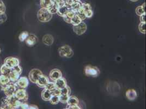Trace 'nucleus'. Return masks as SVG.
I'll return each instance as SVG.
<instances>
[{
    "label": "nucleus",
    "mask_w": 146,
    "mask_h": 109,
    "mask_svg": "<svg viewBox=\"0 0 146 109\" xmlns=\"http://www.w3.org/2000/svg\"><path fill=\"white\" fill-rule=\"evenodd\" d=\"M23 102L19 100L15 96L11 97H6L3 98L2 100V108L3 109H17L19 108V106Z\"/></svg>",
    "instance_id": "obj_1"
},
{
    "label": "nucleus",
    "mask_w": 146,
    "mask_h": 109,
    "mask_svg": "<svg viewBox=\"0 0 146 109\" xmlns=\"http://www.w3.org/2000/svg\"><path fill=\"white\" fill-rule=\"evenodd\" d=\"M37 18L42 23H47L50 21L52 18V14L49 12L46 8H42L37 13Z\"/></svg>",
    "instance_id": "obj_2"
},
{
    "label": "nucleus",
    "mask_w": 146,
    "mask_h": 109,
    "mask_svg": "<svg viewBox=\"0 0 146 109\" xmlns=\"http://www.w3.org/2000/svg\"><path fill=\"white\" fill-rule=\"evenodd\" d=\"M22 71H23V69L19 65L12 68L10 73L8 75V77L10 79L11 81H12L13 82H15L20 78V76L22 73Z\"/></svg>",
    "instance_id": "obj_3"
},
{
    "label": "nucleus",
    "mask_w": 146,
    "mask_h": 109,
    "mask_svg": "<svg viewBox=\"0 0 146 109\" xmlns=\"http://www.w3.org/2000/svg\"><path fill=\"white\" fill-rule=\"evenodd\" d=\"M58 54L62 57L70 58L74 54L72 49L68 45H65L58 49Z\"/></svg>",
    "instance_id": "obj_4"
},
{
    "label": "nucleus",
    "mask_w": 146,
    "mask_h": 109,
    "mask_svg": "<svg viewBox=\"0 0 146 109\" xmlns=\"http://www.w3.org/2000/svg\"><path fill=\"white\" fill-rule=\"evenodd\" d=\"M85 73L87 76L96 78L100 75V71L98 67L92 65H88L85 68Z\"/></svg>",
    "instance_id": "obj_5"
},
{
    "label": "nucleus",
    "mask_w": 146,
    "mask_h": 109,
    "mask_svg": "<svg viewBox=\"0 0 146 109\" xmlns=\"http://www.w3.org/2000/svg\"><path fill=\"white\" fill-rule=\"evenodd\" d=\"M18 87L15 84V82H9L8 84L5 87L3 92L5 95L7 97H11L15 94V92L18 89Z\"/></svg>",
    "instance_id": "obj_6"
},
{
    "label": "nucleus",
    "mask_w": 146,
    "mask_h": 109,
    "mask_svg": "<svg viewBox=\"0 0 146 109\" xmlns=\"http://www.w3.org/2000/svg\"><path fill=\"white\" fill-rule=\"evenodd\" d=\"M42 71L38 69H33L30 71L29 75V78L33 84H36V81L39 76L42 75Z\"/></svg>",
    "instance_id": "obj_7"
},
{
    "label": "nucleus",
    "mask_w": 146,
    "mask_h": 109,
    "mask_svg": "<svg viewBox=\"0 0 146 109\" xmlns=\"http://www.w3.org/2000/svg\"><path fill=\"white\" fill-rule=\"evenodd\" d=\"M87 26L84 22H81L79 24L74 26L73 27V30L74 32L78 35L81 36L83 34H84L87 31Z\"/></svg>",
    "instance_id": "obj_8"
},
{
    "label": "nucleus",
    "mask_w": 146,
    "mask_h": 109,
    "mask_svg": "<svg viewBox=\"0 0 146 109\" xmlns=\"http://www.w3.org/2000/svg\"><path fill=\"white\" fill-rule=\"evenodd\" d=\"M20 61L18 58L14 57H8L4 61V64L6 65L7 67L12 69L13 67L19 65Z\"/></svg>",
    "instance_id": "obj_9"
},
{
    "label": "nucleus",
    "mask_w": 146,
    "mask_h": 109,
    "mask_svg": "<svg viewBox=\"0 0 146 109\" xmlns=\"http://www.w3.org/2000/svg\"><path fill=\"white\" fill-rule=\"evenodd\" d=\"M15 97L21 102H26L28 99V94L24 88H18L15 93Z\"/></svg>",
    "instance_id": "obj_10"
},
{
    "label": "nucleus",
    "mask_w": 146,
    "mask_h": 109,
    "mask_svg": "<svg viewBox=\"0 0 146 109\" xmlns=\"http://www.w3.org/2000/svg\"><path fill=\"white\" fill-rule=\"evenodd\" d=\"M15 83L16 85H17L19 88H24V89H26L28 87L29 84V79L25 76L19 78L18 80Z\"/></svg>",
    "instance_id": "obj_11"
},
{
    "label": "nucleus",
    "mask_w": 146,
    "mask_h": 109,
    "mask_svg": "<svg viewBox=\"0 0 146 109\" xmlns=\"http://www.w3.org/2000/svg\"><path fill=\"white\" fill-rule=\"evenodd\" d=\"M49 82V78L46 76L42 74L37 80L36 84L40 88H45Z\"/></svg>",
    "instance_id": "obj_12"
},
{
    "label": "nucleus",
    "mask_w": 146,
    "mask_h": 109,
    "mask_svg": "<svg viewBox=\"0 0 146 109\" xmlns=\"http://www.w3.org/2000/svg\"><path fill=\"white\" fill-rule=\"evenodd\" d=\"M61 77H62V74L61 71L58 69H52L49 74V78L54 82H55Z\"/></svg>",
    "instance_id": "obj_13"
},
{
    "label": "nucleus",
    "mask_w": 146,
    "mask_h": 109,
    "mask_svg": "<svg viewBox=\"0 0 146 109\" xmlns=\"http://www.w3.org/2000/svg\"><path fill=\"white\" fill-rule=\"evenodd\" d=\"M38 40L37 37L34 34L31 33L29 35V36L27 37V38L25 40V42L27 46L32 47H33L38 42Z\"/></svg>",
    "instance_id": "obj_14"
},
{
    "label": "nucleus",
    "mask_w": 146,
    "mask_h": 109,
    "mask_svg": "<svg viewBox=\"0 0 146 109\" xmlns=\"http://www.w3.org/2000/svg\"><path fill=\"white\" fill-rule=\"evenodd\" d=\"M11 82V80L8 76L1 75L0 76V91H3L5 87Z\"/></svg>",
    "instance_id": "obj_15"
},
{
    "label": "nucleus",
    "mask_w": 146,
    "mask_h": 109,
    "mask_svg": "<svg viewBox=\"0 0 146 109\" xmlns=\"http://www.w3.org/2000/svg\"><path fill=\"white\" fill-rule=\"evenodd\" d=\"M55 84L57 88L61 90L67 86V81L66 79L61 77L55 81Z\"/></svg>",
    "instance_id": "obj_16"
},
{
    "label": "nucleus",
    "mask_w": 146,
    "mask_h": 109,
    "mask_svg": "<svg viewBox=\"0 0 146 109\" xmlns=\"http://www.w3.org/2000/svg\"><path fill=\"white\" fill-rule=\"evenodd\" d=\"M69 9H70V7L67 6V5H65L63 6H62L58 8V9L57 14H58V15H60V17H63L65 15H66V14L68 12V11L69 10Z\"/></svg>",
    "instance_id": "obj_17"
},
{
    "label": "nucleus",
    "mask_w": 146,
    "mask_h": 109,
    "mask_svg": "<svg viewBox=\"0 0 146 109\" xmlns=\"http://www.w3.org/2000/svg\"><path fill=\"white\" fill-rule=\"evenodd\" d=\"M54 39L52 36L51 35H46L43 37V43L47 45V46H51L54 43Z\"/></svg>",
    "instance_id": "obj_18"
},
{
    "label": "nucleus",
    "mask_w": 146,
    "mask_h": 109,
    "mask_svg": "<svg viewBox=\"0 0 146 109\" xmlns=\"http://www.w3.org/2000/svg\"><path fill=\"white\" fill-rule=\"evenodd\" d=\"M52 96V92L49 91L46 88H44V90H43L41 94L42 99L46 102H49Z\"/></svg>",
    "instance_id": "obj_19"
},
{
    "label": "nucleus",
    "mask_w": 146,
    "mask_h": 109,
    "mask_svg": "<svg viewBox=\"0 0 146 109\" xmlns=\"http://www.w3.org/2000/svg\"><path fill=\"white\" fill-rule=\"evenodd\" d=\"M126 97L129 100H134L137 98V93L136 91L134 89L128 90L126 92Z\"/></svg>",
    "instance_id": "obj_20"
},
{
    "label": "nucleus",
    "mask_w": 146,
    "mask_h": 109,
    "mask_svg": "<svg viewBox=\"0 0 146 109\" xmlns=\"http://www.w3.org/2000/svg\"><path fill=\"white\" fill-rule=\"evenodd\" d=\"M82 3L80 0H77L70 5V9H72L74 12L76 13L81 7Z\"/></svg>",
    "instance_id": "obj_21"
},
{
    "label": "nucleus",
    "mask_w": 146,
    "mask_h": 109,
    "mask_svg": "<svg viewBox=\"0 0 146 109\" xmlns=\"http://www.w3.org/2000/svg\"><path fill=\"white\" fill-rule=\"evenodd\" d=\"M54 3V1L53 0H40V5L42 8L48 9Z\"/></svg>",
    "instance_id": "obj_22"
},
{
    "label": "nucleus",
    "mask_w": 146,
    "mask_h": 109,
    "mask_svg": "<svg viewBox=\"0 0 146 109\" xmlns=\"http://www.w3.org/2000/svg\"><path fill=\"white\" fill-rule=\"evenodd\" d=\"M79 103V99L75 96H69L67 102V104L68 105H78Z\"/></svg>",
    "instance_id": "obj_23"
},
{
    "label": "nucleus",
    "mask_w": 146,
    "mask_h": 109,
    "mask_svg": "<svg viewBox=\"0 0 146 109\" xmlns=\"http://www.w3.org/2000/svg\"><path fill=\"white\" fill-rule=\"evenodd\" d=\"M146 13V3H144L142 6L137 7L136 9V13L137 15L141 16Z\"/></svg>",
    "instance_id": "obj_24"
},
{
    "label": "nucleus",
    "mask_w": 146,
    "mask_h": 109,
    "mask_svg": "<svg viewBox=\"0 0 146 109\" xmlns=\"http://www.w3.org/2000/svg\"><path fill=\"white\" fill-rule=\"evenodd\" d=\"M11 70V69L7 67L6 65H5L4 64L1 66V68H0V72H1V74L2 75H4L6 76H8L9 75L10 72Z\"/></svg>",
    "instance_id": "obj_25"
},
{
    "label": "nucleus",
    "mask_w": 146,
    "mask_h": 109,
    "mask_svg": "<svg viewBox=\"0 0 146 109\" xmlns=\"http://www.w3.org/2000/svg\"><path fill=\"white\" fill-rule=\"evenodd\" d=\"M82 21V20H81V19L76 14H75L73 18L71 19V24L73 25V26L79 24Z\"/></svg>",
    "instance_id": "obj_26"
},
{
    "label": "nucleus",
    "mask_w": 146,
    "mask_h": 109,
    "mask_svg": "<svg viewBox=\"0 0 146 109\" xmlns=\"http://www.w3.org/2000/svg\"><path fill=\"white\" fill-rule=\"evenodd\" d=\"M49 12L51 14H55L57 13L58 9V7L55 3V2L48 8Z\"/></svg>",
    "instance_id": "obj_27"
},
{
    "label": "nucleus",
    "mask_w": 146,
    "mask_h": 109,
    "mask_svg": "<svg viewBox=\"0 0 146 109\" xmlns=\"http://www.w3.org/2000/svg\"><path fill=\"white\" fill-rule=\"evenodd\" d=\"M29 32H27V31H24V32H22L19 36V39L20 42H24L25 41V40L26 39V38H27V37L29 36Z\"/></svg>",
    "instance_id": "obj_28"
},
{
    "label": "nucleus",
    "mask_w": 146,
    "mask_h": 109,
    "mask_svg": "<svg viewBox=\"0 0 146 109\" xmlns=\"http://www.w3.org/2000/svg\"><path fill=\"white\" fill-rule=\"evenodd\" d=\"M50 103H51L52 105H56L58 103L60 102V98H59V96H54L52 95L50 100H49Z\"/></svg>",
    "instance_id": "obj_29"
},
{
    "label": "nucleus",
    "mask_w": 146,
    "mask_h": 109,
    "mask_svg": "<svg viewBox=\"0 0 146 109\" xmlns=\"http://www.w3.org/2000/svg\"><path fill=\"white\" fill-rule=\"evenodd\" d=\"M71 93V90L70 87L68 86H66L64 88L61 90V94H64V95H68L70 96V94Z\"/></svg>",
    "instance_id": "obj_30"
},
{
    "label": "nucleus",
    "mask_w": 146,
    "mask_h": 109,
    "mask_svg": "<svg viewBox=\"0 0 146 109\" xmlns=\"http://www.w3.org/2000/svg\"><path fill=\"white\" fill-rule=\"evenodd\" d=\"M44 88H46L47 90H48L51 92H52L54 90H55L56 88V86H55V82H49L48 84L45 86V87Z\"/></svg>",
    "instance_id": "obj_31"
},
{
    "label": "nucleus",
    "mask_w": 146,
    "mask_h": 109,
    "mask_svg": "<svg viewBox=\"0 0 146 109\" xmlns=\"http://www.w3.org/2000/svg\"><path fill=\"white\" fill-rule=\"evenodd\" d=\"M70 96H68V95H64V94H61L59 96L60 98V102L63 103V104H65L67 103V101L68 100V98Z\"/></svg>",
    "instance_id": "obj_32"
},
{
    "label": "nucleus",
    "mask_w": 146,
    "mask_h": 109,
    "mask_svg": "<svg viewBox=\"0 0 146 109\" xmlns=\"http://www.w3.org/2000/svg\"><path fill=\"white\" fill-rule=\"evenodd\" d=\"M139 29L141 33L143 34H146V23H141L139 26Z\"/></svg>",
    "instance_id": "obj_33"
},
{
    "label": "nucleus",
    "mask_w": 146,
    "mask_h": 109,
    "mask_svg": "<svg viewBox=\"0 0 146 109\" xmlns=\"http://www.w3.org/2000/svg\"><path fill=\"white\" fill-rule=\"evenodd\" d=\"M6 7L2 0H0V14L6 12Z\"/></svg>",
    "instance_id": "obj_34"
},
{
    "label": "nucleus",
    "mask_w": 146,
    "mask_h": 109,
    "mask_svg": "<svg viewBox=\"0 0 146 109\" xmlns=\"http://www.w3.org/2000/svg\"><path fill=\"white\" fill-rule=\"evenodd\" d=\"M7 19V17L5 13L0 14V24H3L5 23Z\"/></svg>",
    "instance_id": "obj_35"
},
{
    "label": "nucleus",
    "mask_w": 146,
    "mask_h": 109,
    "mask_svg": "<svg viewBox=\"0 0 146 109\" xmlns=\"http://www.w3.org/2000/svg\"><path fill=\"white\" fill-rule=\"evenodd\" d=\"M54 2L57 5V6L58 7V8L63 6L66 5L65 0H56L54 1Z\"/></svg>",
    "instance_id": "obj_36"
},
{
    "label": "nucleus",
    "mask_w": 146,
    "mask_h": 109,
    "mask_svg": "<svg viewBox=\"0 0 146 109\" xmlns=\"http://www.w3.org/2000/svg\"><path fill=\"white\" fill-rule=\"evenodd\" d=\"M85 16L86 18H90L93 16V11H92V9H88L85 11Z\"/></svg>",
    "instance_id": "obj_37"
},
{
    "label": "nucleus",
    "mask_w": 146,
    "mask_h": 109,
    "mask_svg": "<svg viewBox=\"0 0 146 109\" xmlns=\"http://www.w3.org/2000/svg\"><path fill=\"white\" fill-rule=\"evenodd\" d=\"M81 8L82 9H84L85 11L87 10H88V9H92L91 5L88 3H82V6H81Z\"/></svg>",
    "instance_id": "obj_38"
},
{
    "label": "nucleus",
    "mask_w": 146,
    "mask_h": 109,
    "mask_svg": "<svg viewBox=\"0 0 146 109\" xmlns=\"http://www.w3.org/2000/svg\"><path fill=\"white\" fill-rule=\"evenodd\" d=\"M75 14H76V13L74 12L72 9H69V10L68 11V12L67 13L66 15L68 16L69 18L72 19L73 18V17H74V15Z\"/></svg>",
    "instance_id": "obj_39"
},
{
    "label": "nucleus",
    "mask_w": 146,
    "mask_h": 109,
    "mask_svg": "<svg viewBox=\"0 0 146 109\" xmlns=\"http://www.w3.org/2000/svg\"><path fill=\"white\" fill-rule=\"evenodd\" d=\"M52 95H54V96H60L61 95V90L56 88L55 90H54L52 92Z\"/></svg>",
    "instance_id": "obj_40"
},
{
    "label": "nucleus",
    "mask_w": 146,
    "mask_h": 109,
    "mask_svg": "<svg viewBox=\"0 0 146 109\" xmlns=\"http://www.w3.org/2000/svg\"><path fill=\"white\" fill-rule=\"evenodd\" d=\"M66 109H80L81 108L78 105H67Z\"/></svg>",
    "instance_id": "obj_41"
},
{
    "label": "nucleus",
    "mask_w": 146,
    "mask_h": 109,
    "mask_svg": "<svg viewBox=\"0 0 146 109\" xmlns=\"http://www.w3.org/2000/svg\"><path fill=\"white\" fill-rule=\"evenodd\" d=\"M29 105L26 103H21V104L20 105V106H19V109H29Z\"/></svg>",
    "instance_id": "obj_42"
},
{
    "label": "nucleus",
    "mask_w": 146,
    "mask_h": 109,
    "mask_svg": "<svg viewBox=\"0 0 146 109\" xmlns=\"http://www.w3.org/2000/svg\"><path fill=\"white\" fill-rule=\"evenodd\" d=\"M140 22L146 23V13L140 16Z\"/></svg>",
    "instance_id": "obj_43"
},
{
    "label": "nucleus",
    "mask_w": 146,
    "mask_h": 109,
    "mask_svg": "<svg viewBox=\"0 0 146 109\" xmlns=\"http://www.w3.org/2000/svg\"><path fill=\"white\" fill-rule=\"evenodd\" d=\"M63 18V19H64L65 22H66L67 23H68V24H71V18H69L67 15H65Z\"/></svg>",
    "instance_id": "obj_44"
},
{
    "label": "nucleus",
    "mask_w": 146,
    "mask_h": 109,
    "mask_svg": "<svg viewBox=\"0 0 146 109\" xmlns=\"http://www.w3.org/2000/svg\"><path fill=\"white\" fill-rule=\"evenodd\" d=\"M38 109V108L36 106V105H29V109Z\"/></svg>",
    "instance_id": "obj_45"
},
{
    "label": "nucleus",
    "mask_w": 146,
    "mask_h": 109,
    "mask_svg": "<svg viewBox=\"0 0 146 109\" xmlns=\"http://www.w3.org/2000/svg\"><path fill=\"white\" fill-rule=\"evenodd\" d=\"M130 1H132V2H137V1H139V0H130Z\"/></svg>",
    "instance_id": "obj_46"
},
{
    "label": "nucleus",
    "mask_w": 146,
    "mask_h": 109,
    "mask_svg": "<svg viewBox=\"0 0 146 109\" xmlns=\"http://www.w3.org/2000/svg\"><path fill=\"white\" fill-rule=\"evenodd\" d=\"M1 53V48H0V54Z\"/></svg>",
    "instance_id": "obj_47"
},
{
    "label": "nucleus",
    "mask_w": 146,
    "mask_h": 109,
    "mask_svg": "<svg viewBox=\"0 0 146 109\" xmlns=\"http://www.w3.org/2000/svg\"><path fill=\"white\" fill-rule=\"evenodd\" d=\"M53 1H56V0H53Z\"/></svg>",
    "instance_id": "obj_48"
},
{
    "label": "nucleus",
    "mask_w": 146,
    "mask_h": 109,
    "mask_svg": "<svg viewBox=\"0 0 146 109\" xmlns=\"http://www.w3.org/2000/svg\"><path fill=\"white\" fill-rule=\"evenodd\" d=\"M65 1H68V0H65Z\"/></svg>",
    "instance_id": "obj_49"
}]
</instances>
